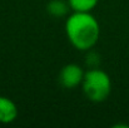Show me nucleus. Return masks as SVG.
Masks as SVG:
<instances>
[{"mask_svg":"<svg viewBox=\"0 0 129 128\" xmlns=\"http://www.w3.org/2000/svg\"><path fill=\"white\" fill-rule=\"evenodd\" d=\"M65 35L73 48L79 52H88L93 49L99 40V21L91 11H73L65 19Z\"/></svg>","mask_w":129,"mask_h":128,"instance_id":"obj_1","label":"nucleus"},{"mask_svg":"<svg viewBox=\"0 0 129 128\" xmlns=\"http://www.w3.org/2000/svg\"><path fill=\"white\" fill-rule=\"evenodd\" d=\"M84 95L93 103H102L112 93V79L100 68H88L82 83Z\"/></svg>","mask_w":129,"mask_h":128,"instance_id":"obj_2","label":"nucleus"},{"mask_svg":"<svg viewBox=\"0 0 129 128\" xmlns=\"http://www.w3.org/2000/svg\"><path fill=\"white\" fill-rule=\"evenodd\" d=\"M85 70L77 63H69L59 72V83L65 89H74L82 85Z\"/></svg>","mask_w":129,"mask_h":128,"instance_id":"obj_3","label":"nucleus"},{"mask_svg":"<svg viewBox=\"0 0 129 128\" xmlns=\"http://www.w3.org/2000/svg\"><path fill=\"white\" fill-rule=\"evenodd\" d=\"M18 106L9 97L0 95V123L10 124L18 118Z\"/></svg>","mask_w":129,"mask_h":128,"instance_id":"obj_4","label":"nucleus"},{"mask_svg":"<svg viewBox=\"0 0 129 128\" xmlns=\"http://www.w3.org/2000/svg\"><path fill=\"white\" fill-rule=\"evenodd\" d=\"M70 6L67 0H50L46 4V13L53 18H64L68 16Z\"/></svg>","mask_w":129,"mask_h":128,"instance_id":"obj_5","label":"nucleus"},{"mask_svg":"<svg viewBox=\"0 0 129 128\" xmlns=\"http://www.w3.org/2000/svg\"><path fill=\"white\" fill-rule=\"evenodd\" d=\"M72 11L90 13L98 5L99 0H67Z\"/></svg>","mask_w":129,"mask_h":128,"instance_id":"obj_6","label":"nucleus"},{"mask_svg":"<svg viewBox=\"0 0 129 128\" xmlns=\"http://www.w3.org/2000/svg\"><path fill=\"white\" fill-rule=\"evenodd\" d=\"M86 53H88L85 57L86 67L88 68H99V65H100V55L96 52H94L93 49L88 50Z\"/></svg>","mask_w":129,"mask_h":128,"instance_id":"obj_7","label":"nucleus"}]
</instances>
